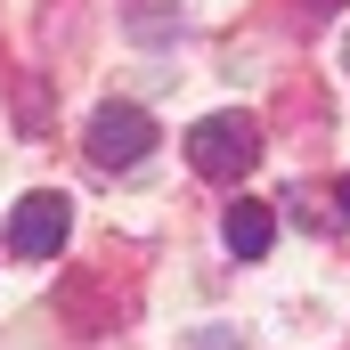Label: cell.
Listing matches in <instances>:
<instances>
[{"mask_svg": "<svg viewBox=\"0 0 350 350\" xmlns=\"http://www.w3.org/2000/svg\"><path fill=\"white\" fill-rule=\"evenodd\" d=\"M187 163H196V179H245L261 163V122L253 114H204L187 131Z\"/></svg>", "mask_w": 350, "mask_h": 350, "instance_id": "obj_1", "label": "cell"}, {"mask_svg": "<svg viewBox=\"0 0 350 350\" xmlns=\"http://www.w3.org/2000/svg\"><path fill=\"white\" fill-rule=\"evenodd\" d=\"M82 147H90V163H106V172H131V163H147V155H155V122H147V106H122V98H106V106L90 114Z\"/></svg>", "mask_w": 350, "mask_h": 350, "instance_id": "obj_2", "label": "cell"}, {"mask_svg": "<svg viewBox=\"0 0 350 350\" xmlns=\"http://www.w3.org/2000/svg\"><path fill=\"white\" fill-rule=\"evenodd\" d=\"M66 228H74V204H66L57 187H33V196L8 212V253H25V261H49V253L66 245Z\"/></svg>", "mask_w": 350, "mask_h": 350, "instance_id": "obj_3", "label": "cell"}, {"mask_svg": "<svg viewBox=\"0 0 350 350\" xmlns=\"http://www.w3.org/2000/svg\"><path fill=\"white\" fill-rule=\"evenodd\" d=\"M220 237H228V253H237V261H261L269 237H277V212H269V204H253V196H237V204L220 212Z\"/></svg>", "mask_w": 350, "mask_h": 350, "instance_id": "obj_4", "label": "cell"}, {"mask_svg": "<svg viewBox=\"0 0 350 350\" xmlns=\"http://www.w3.org/2000/svg\"><path fill=\"white\" fill-rule=\"evenodd\" d=\"M334 204H342V220H350V172H342V187H334Z\"/></svg>", "mask_w": 350, "mask_h": 350, "instance_id": "obj_5", "label": "cell"}, {"mask_svg": "<svg viewBox=\"0 0 350 350\" xmlns=\"http://www.w3.org/2000/svg\"><path fill=\"white\" fill-rule=\"evenodd\" d=\"M342 66H350V41H342Z\"/></svg>", "mask_w": 350, "mask_h": 350, "instance_id": "obj_6", "label": "cell"}]
</instances>
